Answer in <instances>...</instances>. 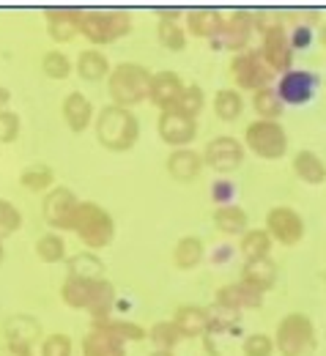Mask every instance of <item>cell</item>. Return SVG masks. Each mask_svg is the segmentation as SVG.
I'll list each match as a JSON object with an SVG mask.
<instances>
[{"instance_id": "obj_1", "label": "cell", "mask_w": 326, "mask_h": 356, "mask_svg": "<svg viewBox=\"0 0 326 356\" xmlns=\"http://www.w3.org/2000/svg\"><path fill=\"white\" fill-rule=\"evenodd\" d=\"M60 299L72 310H88L91 318L110 315L115 302V288L110 280H88V277H66L60 285Z\"/></svg>"}, {"instance_id": "obj_2", "label": "cell", "mask_w": 326, "mask_h": 356, "mask_svg": "<svg viewBox=\"0 0 326 356\" xmlns=\"http://www.w3.org/2000/svg\"><path fill=\"white\" fill-rule=\"evenodd\" d=\"M96 140L107 148V151H115V154H124L129 148H135L140 137V121L138 115L127 107H118V104H107L99 110L96 121Z\"/></svg>"}, {"instance_id": "obj_3", "label": "cell", "mask_w": 326, "mask_h": 356, "mask_svg": "<svg viewBox=\"0 0 326 356\" xmlns=\"http://www.w3.org/2000/svg\"><path fill=\"white\" fill-rule=\"evenodd\" d=\"M151 80H154V74H151L142 63L124 60V63H118V66L110 72V77H107V93H110L113 104L132 110L135 104L148 99Z\"/></svg>"}, {"instance_id": "obj_4", "label": "cell", "mask_w": 326, "mask_h": 356, "mask_svg": "<svg viewBox=\"0 0 326 356\" xmlns=\"http://www.w3.org/2000/svg\"><path fill=\"white\" fill-rule=\"evenodd\" d=\"M132 31L129 11H91L80 8V36H85L93 47L113 44Z\"/></svg>"}, {"instance_id": "obj_5", "label": "cell", "mask_w": 326, "mask_h": 356, "mask_svg": "<svg viewBox=\"0 0 326 356\" xmlns=\"http://www.w3.org/2000/svg\"><path fill=\"white\" fill-rule=\"evenodd\" d=\"M72 230L77 233V238H80L88 250H104V247L115 238V220H113L110 211L101 209L99 203L83 200L80 209H77V214H74Z\"/></svg>"}, {"instance_id": "obj_6", "label": "cell", "mask_w": 326, "mask_h": 356, "mask_svg": "<svg viewBox=\"0 0 326 356\" xmlns=\"http://www.w3.org/2000/svg\"><path fill=\"white\" fill-rule=\"evenodd\" d=\"M275 346L282 356H313L318 348L316 326L304 312H291L277 323Z\"/></svg>"}, {"instance_id": "obj_7", "label": "cell", "mask_w": 326, "mask_h": 356, "mask_svg": "<svg viewBox=\"0 0 326 356\" xmlns=\"http://www.w3.org/2000/svg\"><path fill=\"white\" fill-rule=\"evenodd\" d=\"M231 77L236 83V90H261L272 88V66L266 63L261 49H244L231 60Z\"/></svg>"}, {"instance_id": "obj_8", "label": "cell", "mask_w": 326, "mask_h": 356, "mask_svg": "<svg viewBox=\"0 0 326 356\" xmlns=\"http://www.w3.org/2000/svg\"><path fill=\"white\" fill-rule=\"evenodd\" d=\"M244 143L263 159H279L288 151V134L277 121H252L244 129Z\"/></svg>"}, {"instance_id": "obj_9", "label": "cell", "mask_w": 326, "mask_h": 356, "mask_svg": "<svg viewBox=\"0 0 326 356\" xmlns=\"http://www.w3.org/2000/svg\"><path fill=\"white\" fill-rule=\"evenodd\" d=\"M80 203L83 200L69 186H52L44 195L42 214H44L47 225H52L55 230H72V222H74V214H77Z\"/></svg>"}, {"instance_id": "obj_10", "label": "cell", "mask_w": 326, "mask_h": 356, "mask_svg": "<svg viewBox=\"0 0 326 356\" xmlns=\"http://www.w3.org/2000/svg\"><path fill=\"white\" fill-rule=\"evenodd\" d=\"M261 52L266 58V63L272 66V72H291V63H293V47H291V33L285 31V25L275 19L272 25H263V44Z\"/></svg>"}, {"instance_id": "obj_11", "label": "cell", "mask_w": 326, "mask_h": 356, "mask_svg": "<svg viewBox=\"0 0 326 356\" xmlns=\"http://www.w3.org/2000/svg\"><path fill=\"white\" fill-rule=\"evenodd\" d=\"M156 132L162 137V143H168L173 151L176 148H189V143L197 134V121L179 113V110H168V113H159Z\"/></svg>"}, {"instance_id": "obj_12", "label": "cell", "mask_w": 326, "mask_h": 356, "mask_svg": "<svg viewBox=\"0 0 326 356\" xmlns=\"http://www.w3.org/2000/svg\"><path fill=\"white\" fill-rule=\"evenodd\" d=\"M203 162L217 173H231L244 162V145L231 134H220L206 145Z\"/></svg>"}, {"instance_id": "obj_13", "label": "cell", "mask_w": 326, "mask_h": 356, "mask_svg": "<svg viewBox=\"0 0 326 356\" xmlns=\"http://www.w3.org/2000/svg\"><path fill=\"white\" fill-rule=\"evenodd\" d=\"M252 31H255V17L250 11H233L231 17H225V25L214 39V47L228 52H244L252 39Z\"/></svg>"}, {"instance_id": "obj_14", "label": "cell", "mask_w": 326, "mask_h": 356, "mask_svg": "<svg viewBox=\"0 0 326 356\" xmlns=\"http://www.w3.org/2000/svg\"><path fill=\"white\" fill-rule=\"evenodd\" d=\"M266 230H269V236L275 241L285 244V247H293L304 236V220L288 206H275L266 214Z\"/></svg>"}, {"instance_id": "obj_15", "label": "cell", "mask_w": 326, "mask_h": 356, "mask_svg": "<svg viewBox=\"0 0 326 356\" xmlns=\"http://www.w3.org/2000/svg\"><path fill=\"white\" fill-rule=\"evenodd\" d=\"M184 90H186L184 80H181L176 72L165 69V72H156V74H154L151 90H148V102H151L159 113H168V110H176V107H179Z\"/></svg>"}, {"instance_id": "obj_16", "label": "cell", "mask_w": 326, "mask_h": 356, "mask_svg": "<svg viewBox=\"0 0 326 356\" xmlns=\"http://www.w3.org/2000/svg\"><path fill=\"white\" fill-rule=\"evenodd\" d=\"M316 88H318V77L304 69H291L279 74L277 80V93L282 104H307Z\"/></svg>"}, {"instance_id": "obj_17", "label": "cell", "mask_w": 326, "mask_h": 356, "mask_svg": "<svg viewBox=\"0 0 326 356\" xmlns=\"http://www.w3.org/2000/svg\"><path fill=\"white\" fill-rule=\"evenodd\" d=\"M47 36L58 44L72 42L80 33V8H47Z\"/></svg>"}, {"instance_id": "obj_18", "label": "cell", "mask_w": 326, "mask_h": 356, "mask_svg": "<svg viewBox=\"0 0 326 356\" xmlns=\"http://www.w3.org/2000/svg\"><path fill=\"white\" fill-rule=\"evenodd\" d=\"M217 305H222V307H228V310H255V307H261L263 305V291H258V288H252V285H247V282H231V285H222L220 291H217Z\"/></svg>"}, {"instance_id": "obj_19", "label": "cell", "mask_w": 326, "mask_h": 356, "mask_svg": "<svg viewBox=\"0 0 326 356\" xmlns=\"http://www.w3.org/2000/svg\"><path fill=\"white\" fill-rule=\"evenodd\" d=\"M60 113H63L66 127H69L74 134L85 132V129L93 124V104L83 90H72V93H66Z\"/></svg>"}, {"instance_id": "obj_20", "label": "cell", "mask_w": 326, "mask_h": 356, "mask_svg": "<svg viewBox=\"0 0 326 356\" xmlns=\"http://www.w3.org/2000/svg\"><path fill=\"white\" fill-rule=\"evenodd\" d=\"M225 25V17L217 8H192L186 14V33L195 39H217Z\"/></svg>"}, {"instance_id": "obj_21", "label": "cell", "mask_w": 326, "mask_h": 356, "mask_svg": "<svg viewBox=\"0 0 326 356\" xmlns=\"http://www.w3.org/2000/svg\"><path fill=\"white\" fill-rule=\"evenodd\" d=\"M165 168H168V173L176 178V181L186 184V181H195V178L200 176L203 156L197 151H192V148H176V151H170Z\"/></svg>"}, {"instance_id": "obj_22", "label": "cell", "mask_w": 326, "mask_h": 356, "mask_svg": "<svg viewBox=\"0 0 326 356\" xmlns=\"http://www.w3.org/2000/svg\"><path fill=\"white\" fill-rule=\"evenodd\" d=\"M74 69H77L80 80H85V83L107 80V77H110V72H113V66H110L107 55H104L101 49H96V47H88V49H83V52L77 55Z\"/></svg>"}, {"instance_id": "obj_23", "label": "cell", "mask_w": 326, "mask_h": 356, "mask_svg": "<svg viewBox=\"0 0 326 356\" xmlns=\"http://www.w3.org/2000/svg\"><path fill=\"white\" fill-rule=\"evenodd\" d=\"M91 329H101L110 332L115 337H121L124 343H142L148 340V329H142L135 321L127 318H113V315H101V318H91Z\"/></svg>"}, {"instance_id": "obj_24", "label": "cell", "mask_w": 326, "mask_h": 356, "mask_svg": "<svg viewBox=\"0 0 326 356\" xmlns=\"http://www.w3.org/2000/svg\"><path fill=\"white\" fill-rule=\"evenodd\" d=\"M83 356H127V343L110 332L91 329L83 337Z\"/></svg>"}, {"instance_id": "obj_25", "label": "cell", "mask_w": 326, "mask_h": 356, "mask_svg": "<svg viewBox=\"0 0 326 356\" xmlns=\"http://www.w3.org/2000/svg\"><path fill=\"white\" fill-rule=\"evenodd\" d=\"M173 323L179 326V332L184 337H203L209 332V312L206 307H197V305H184L176 310Z\"/></svg>"}, {"instance_id": "obj_26", "label": "cell", "mask_w": 326, "mask_h": 356, "mask_svg": "<svg viewBox=\"0 0 326 356\" xmlns=\"http://www.w3.org/2000/svg\"><path fill=\"white\" fill-rule=\"evenodd\" d=\"M241 282L258 288V291H269L277 282V266L269 258H258V261H244L241 268Z\"/></svg>"}, {"instance_id": "obj_27", "label": "cell", "mask_w": 326, "mask_h": 356, "mask_svg": "<svg viewBox=\"0 0 326 356\" xmlns=\"http://www.w3.org/2000/svg\"><path fill=\"white\" fill-rule=\"evenodd\" d=\"M293 173L302 178L304 184H324L326 181V165L321 162V156L316 151H299L293 156Z\"/></svg>"}, {"instance_id": "obj_28", "label": "cell", "mask_w": 326, "mask_h": 356, "mask_svg": "<svg viewBox=\"0 0 326 356\" xmlns=\"http://www.w3.org/2000/svg\"><path fill=\"white\" fill-rule=\"evenodd\" d=\"M272 241H275V238L269 236L266 227H252V230H247V233L241 236L238 250H241V255H244L247 261H258V258H269Z\"/></svg>"}, {"instance_id": "obj_29", "label": "cell", "mask_w": 326, "mask_h": 356, "mask_svg": "<svg viewBox=\"0 0 326 356\" xmlns=\"http://www.w3.org/2000/svg\"><path fill=\"white\" fill-rule=\"evenodd\" d=\"M214 227L222 236H244L247 233V211L238 209L236 203L231 206H220L214 211Z\"/></svg>"}, {"instance_id": "obj_30", "label": "cell", "mask_w": 326, "mask_h": 356, "mask_svg": "<svg viewBox=\"0 0 326 356\" xmlns=\"http://www.w3.org/2000/svg\"><path fill=\"white\" fill-rule=\"evenodd\" d=\"M6 334H8V343H17V346H31L33 348V340H39L42 334V326L28 318V315H17L6 323Z\"/></svg>"}, {"instance_id": "obj_31", "label": "cell", "mask_w": 326, "mask_h": 356, "mask_svg": "<svg viewBox=\"0 0 326 356\" xmlns=\"http://www.w3.org/2000/svg\"><path fill=\"white\" fill-rule=\"evenodd\" d=\"M203 255H206V247H203V241H200L197 236H184V238H179V244H176V250H173L176 266L184 268V271L197 266V264L203 261Z\"/></svg>"}, {"instance_id": "obj_32", "label": "cell", "mask_w": 326, "mask_h": 356, "mask_svg": "<svg viewBox=\"0 0 326 356\" xmlns=\"http://www.w3.org/2000/svg\"><path fill=\"white\" fill-rule=\"evenodd\" d=\"M52 184H55V170L49 165H44V162L28 165L19 173V186H25L28 192H49Z\"/></svg>"}, {"instance_id": "obj_33", "label": "cell", "mask_w": 326, "mask_h": 356, "mask_svg": "<svg viewBox=\"0 0 326 356\" xmlns=\"http://www.w3.org/2000/svg\"><path fill=\"white\" fill-rule=\"evenodd\" d=\"M252 107L261 115V121H277L285 110L282 99H279L277 88H261L252 93Z\"/></svg>"}, {"instance_id": "obj_34", "label": "cell", "mask_w": 326, "mask_h": 356, "mask_svg": "<svg viewBox=\"0 0 326 356\" xmlns=\"http://www.w3.org/2000/svg\"><path fill=\"white\" fill-rule=\"evenodd\" d=\"M148 340L154 343V351H173L184 340V334L179 332L173 321H159L148 329Z\"/></svg>"}, {"instance_id": "obj_35", "label": "cell", "mask_w": 326, "mask_h": 356, "mask_svg": "<svg viewBox=\"0 0 326 356\" xmlns=\"http://www.w3.org/2000/svg\"><path fill=\"white\" fill-rule=\"evenodd\" d=\"M244 110V99L236 88H220L214 93V113L220 121H236Z\"/></svg>"}, {"instance_id": "obj_36", "label": "cell", "mask_w": 326, "mask_h": 356, "mask_svg": "<svg viewBox=\"0 0 326 356\" xmlns=\"http://www.w3.org/2000/svg\"><path fill=\"white\" fill-rule=\"evenodd\" d=\"M36 255L44 264H60V261H66V241H63V236L60 233H52V230L44 233V236H39Z\"/></svg>"}, {"instance_id": "obj_37", "label": "cell", "mask_w": 326, "mask_h": 356, "mask_svg": "<svg viewBox=\"0 0 326 356\" xmlns=\"http://www.w3.org/2000/svg\"><path fill=\"white\" fill-rule=\"evenodd\" d=\"M72 69H74L72 58L66 52H60V49H49V52H44V58H42V72H44V77H49V80H66L72 74Z\"/></svg>"}, {"instance_id": "obj_38", "label": "cell", "mask_w": 326, "mask_h": 356, "mask_svg": "<svg viewBox=\"0 0 326 356\" xmlns=\"http://www.w3.org/2000/svg\"><path fill=\"white\" fill-rule=\"evenodd\" d=\"M69 274L72 277H88V280H101L104 277V264L93 255V252H83L69 264Z\"/></svg>"}, {"instance_id": "obj_39", "label": "cell", "mask_w": 326, "mask_h": 356, "mask_svg": "<svg viewBox=\"0 0 326 356\" xmlns=\"http://www.w3.org/2000/svg\"><path fill=\"white\" fill-rule=\"evenodd\" d=\"M19 227H22V211L11 200H3L0 197V238L14 236Z\"/></svg>"}, {"instance_id": "obj_40", "label": "cell", "mask_w": 326, "mask_h": 356, "mask_svg": "<svg viewBox=\"0 0 326 356\" xmlns=\"http://www.w3.org/2000/svg\"><path fill=\"white\" fill-rule=\"evenodd\" d=\"M156 33H159V44L173 49V52H179V49L186 47V33L184 28H181V22H159Z\"/></svg>"}, {"instance_id": "obj_41", "label": "cell", "mask_w": 326, "mask_h": 356, "mask_svg": "<svg viewBox=\"0 0 326 356\" xmlns=\"http://www.w3.org/2000/svg\"><path fill=\"white\" fill-rule=\"evenodd\" d=\"M241 351H244V356H272L277 351V346H275V337H269L263 332H255V334L244 337Z\"/></svg>"}, {"instance_id": "obj_42", "label": "cell", "mask_w": 326, "mask_h": 356, "mask_svg": "<svg viewBox=\"0 0 326 356\" xmlns=\"http://www.w3.org/2000/svg\"><path fill=\"white\" fill-rule=\"evenodd\" d=\"M72 351H74V343L63 332H52L42 340V356H72Z\"/></svg>"}, {"instance_id": "obj_43", "label": "cell", "mask_w": 326, "mask_h": 356, "mask_svg": "<svg viewBox=\"0 0 326 356\" xmlns=\"http://www.w3.org/2000/svg\"><path fill=\"white\" fill-rule=\"evenodd\" d=\"M206 312H209V332H225L238 321V312L228 310V307H222L217 302L211 307H206Z\"/></svg>"}, {"instance_id": "obj_44", "label": "cell", "mask_w": 326, "mask_h": 356, "mask_svg": "<svg viewBox=\"0 0 326 356\" xmlns=\"http://www.w3.org/2000/svg\"><path fill=\"white\" fill-rule=\"evenodd\" d=\"M203 104H206V96H203V88L200 86H186L184 96H181V102H179V113H184L189 118H197L200 115V110H203Z\"/></svg>"}, {"instance_id": "obj_45", "label": "cell", "mask_w": 326, "mask_h": 356, "mask_svg": "<svg viewBox=\"0 0 326 356\" xmlns=\"http://www.w3.org/2000/svg\"><path fill=\"white\" fill-rule=\"evenodd\" d=\"M19 129H22V121L14 110H0V145H11L17 137H19Z\"/></svg>"}, {"instance_id": "obj_46", "label": "cell", "mask_w": 326, "mask_h": 356, "mask_svg": "<svg viewBox=\"0 0 326 356\" xmlns=\"http://www.w3.org/2000/svg\"><path fill=\"white\" fill-rule=\"evenodd\" d=\"M231 197H233L231 181L220 178V181H214V184H211V200L217 203V209H220V206H231Z\"/></svg>"}, {"instance_id": "obj_47", "label": "cell", "mask_w": 326, "mask_h": 356, "mask_svg": "<svg viewBox=\"0 0 326 356\" xmlns=\"http://www.w3.org/2000/svg\"><path fill=\"white\" fill-rule=\"evenodd\" d=\"M310 42H313L310 25H296V28H293V33H291V47H293V49H304Z\"/></svg>"}, {"instance_id": "obj_48", "label": "cell", "mask_w": 326, "mask_h": 356, "mask_svg": "<svg viewBox=\"0 0 326 356\" xmlns=\"http://www.w3.org/2000/svg\"><path fill=\"white\" fill-rule=\"evenodd\" d=\"M0 356H33L31 346H17V343H6L0 348Z\"/></svg>"}, {"instance_id": "obj_49", "label": "cell", "mask_w": 326, "mask_h": 356, "mask_svg": "<svg viewBox=\"0 0 326 356\" xmlns=\"http://www.w3.org/2000/svg\"><path fill=\"white\" fill-rule=\"evenodd\" d=\"M8 102H11V90L0 86V110H6V107H8Z\"/></svg>"}, {"instance_id": "obj_50", "label": "cell", "mask_w": 326, "mask_h": 356, "mask_svg": "<svg viewBox=\"0 0 326 356\" xmlns=\"http://www.w3.org/2000/svg\"><path fill=\"white\" fill-rule=\"evenodd\" d=\"M6 261V247H3V238H0V264Z\"/></svg>"}, {"instance_id": "obj_51", "label": "cell", "mask_w": 326, "mask_h": 356, "mask_svg": "<svg viewBox=\"0 0 326 356\" xmlns=\"http://www.w3.org/2000/svg\"><path fill=\"white\" fill-rule=\"evenodd\" d=\"M151 356H176V354H173V351H154Z\"/></svg>"}, {"instance_id": "obj_52", "label": "cell", "mask_w": 326, "mask_h": 356, "mask_svg": "<svg viewBox=\"0 0 326 356\" xmlns=\"http://www.w3.org/2000/svg\"><path fill=\"white\" fill-rule=\"evenodd\" d=\"M318 36H321V44L326 47V25H324V28H321V33H318Z\"/></svg>"}, {"instance_id": "obj_53", "label": "cell", "mask_w": 326, "mask_h": 356, "mask_svg": "<svg viewBox=\"0 0 326 356\" xmlns=\"http://www.w3.org/2000/svg\"><path fill=\"white\" fill-rule=\"evenodd\" d=\"M324 280H326V274H324Z\"/></svg>"}]
</instances>
